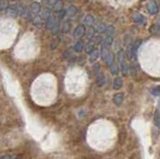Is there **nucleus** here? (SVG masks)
I'll use <instances>...</instances> for the list:
<instances>
[{
	"mask_svg": "<svg viewBox=\"0 0 160 159\" xmlns=\"http://www.w3.org/2000/svg\"><path fill=\"white\" fill-rule=\"evenodd\" d=\"M117 59H118V62H119V65H120V69H121V72L123 73V75H126L128 73V65H127V62H126V55L123 50H119L117 53Z\"/></svg>",
	"mask_w": 160,
	"mask_h": 159,
	"instance_id": "1",
	"label": "nucleus"
},
{
	"mask_svg": "<svg viewBox=\"0 0 160 159\" xmlns=\"http://www.w3.org/2000/svg\"><path fill=\"white\" fill-rule=\"evenodd\" d=\"M7 12L10 16H17V15H24L25 9L21 5H13L7 9Z\"/></svg>",
	"mask_w": 160,
	"mask_h": 159,
	"instance_id": "2",
	"label": "nucleus"
},
{
	"mask_svg": "<svg viewBox=\"0 0 160 159\" xmlns=\"http://www.w3.org/2000/svg\"><path fill=\"white\" fill-rule=\"evenodd\" d=\"M46 27L49 30H51L52 33H56L59 30V23L57 22V19L51 16L48 20L46 21Z\"/></svg>",
	"mask_w": 160,
	"mask_h": 159,
	"instance_id": "3",
	"label": "nucleus"
},
{
	"mask_svg": "<svg viewBox=\"0 0 160 159\" xmlns=\"http://www.w3.org/2000/svg\"><path fill=\"white\" fill-rule=\"evenodd\" d=\"M85 32H86V29H85L84 25H78L76 28L74 29L73 31V36L75 39H80L85 35Z\"/></svg>",
	"mask_w": 160,
	"mask_h": 159,
	"instance_id": "4",
	"label": "nucleus"
},
{
	"mask_svg": "<svg viewBox=\"0 0 160 159\" xmlns=\"http://www.w3.org/2000/svg\"><path fill=\"white\" fill-rule=\"evenodd\" d=\"M147 10H148L149 14H151V15H155V14L158 12V5L154 0H149L148 1Z\"/></svg>",
	"mask_w": 160,
	"mask_h": 159,
	"instance_id": "5",
	"label": "nucleus"
},
{
	"mask_svg": "<svg viewBox=\"0 0 160 159\" xmlns=\"http://www.w3.org/2000/svg\"><path fill=\"white\" fill-rule=\"evenodd\" d=\"M133 20L135 23L139 24V25H144V24L146 23V18L140 13H134L133 14Z\"/></svg>",
	"mask_w": 160,
	"mask_h": 159,
	"instance_id": "6",
	"label": "nucleus"
},
{
	"mask_svg": "<svg viewBox=\"0 0 160 159\" xmlns=\"http://www.w3.org/2000/svg\"><path fill=\"white\" fill-rule=\"evenodd\" d=\"M94 17L92 15H90V14H88V15H86L84 17V20L83 22L85 23V25H87L88 27H92L93 23H94Z\"/></svg>",
	"mask_w": 160,
	"mask_h": 159,
	"instance_id": "7",
	"label": "nucleus"
},
{
	"mask_svg": "<svg viewBox=\"0 0 160 159\" xmlns=\"http://www.w3.org/2000/svg\"><path fill=\"white\" fill-rule=\"evenodd\" d=\"M123 99H124V95L122 93H117L114 95V103L116 105H121L122 102H123Z\"/></svg>",
	"mask_w": 160,
	"mask_h": 159,
	"instance_id": "8",
	"label": "nucleus"
},
{
	"mask_svg": "<svg viewBox=\"0 0 160 159\" xmlns=\"http://www.w3.org/2000/svg\"><path fill=\"white\" fill-rule=\"evenodd\" d=\"M150 33L154 34V35H160V24H154L153 26L150 27Z\"/></svg>",
	"mask_w": 160,
	"mask_h": 159,
	"instance_id": "9",
	"label": "nucleus"
},
{
	"mask_svg": "<svg viewBox=\"0 0 160 159\" xmlns=\"http://www.w3.org/2000/svg\"><path fill=\"white\" fill-rule=\"evenodd\" d=\"M122 84H123V81H122V78L121 77H116L114 79V82H113V88L114 89H119L122 87Z\"/></svg>",
	"mask_w": 160,
	"mask_h": 159,
	"instance_id": "10",
	"label": "nucleus"
},
{
	"mask_svg": "<svg viewBox=\"0 0 160 159\" xmlns=\"http://www.w3.org/2000/svg\"><path fill=\"white\" fill-rule=\"evenodd\" d=\"M95 43L91 40V41H89L87 44H86V46H85V51H86V53H91L95 50Z\"/></svg>",
	"mask_w": 160,
	"mask_h": 159,
	"instance_id": "11",
	"label": "nucleus"
},
{
	"mask_svg": "<svg viewBox=\"0 0 160 159\" xmlns=\"http://www.w3.org/2000/svg\"><path fill=\"white\" fill-rule=\"evenodd\" d=\"M110 51L109 50V48L108 47H105V46H102V48H101V57H102V59L105 61L107 59V57L109 56V54H110Z\"/></svg>",
	"mask_w": 160,
	"mask_h": 159,
	"instance_id": "12",
	"label": "nucleus"
},
{
	"mask_svg": "<svg viewBox=\"0 0 160 159\" xmlns=\"http://www.w3.org/2000/svg\"><path fill=\"white\" fill-rule=\"evenodd\" d=\"M32 21H33L34 25L36 27H38V28H41L42 25H43V19H42L41 16H36Z\"/></svg>",
	"mask_w": 160,
	"mask_h": 159,
	"instance_id": "13",
	"label": "nucleus"
},
{
	"mask_svg": "<svg viewBox=\"0 0 160 159\" xmlns=\"http://www.w3.org/2000/svg\"><path fill=\"white\" fill-rule=\"evenodd\" d=\"M77 13V8L75 6H70L66 10V16L67 17H73Z\"/></svg>",
	"mask_w": 160,
	"mask_h": 159,
	"instance_id": "14",
	"label": "nucleus"
},
{
	"mask_svg": "<svg viewBox=\"0 0 160 159\" xmlns=\"http://www.w3.org/2000/svg\"><path fill=\"white\" fill-rule=\"evenodd\" d=\"M96 76H97V84H98L99 86H102L103 84L105 83V77L103 75V73L97 71Z\"/></svg>",
	"mask_w": 160,
	"mask_h": 159,
	"instance_id": "15",
	"label": "nucleus"
},
{
	"mask_svg": "<svg viewBox=\"0 0 160 159\" xmlns=\"http://www.w3.org/2000/svg\"><path fill=\"white\" fill-rule=\"evenodd\" d=\"M51 16H52L51 12H50V10H49V9H47V8L44 9V10L42 11V13H41V17H42L43 20H45V21H47Z\"/></svg>",
	"mask_w": 160,
	"mask_h": 159,
	"instance_id": "16",
	"label": "nucleus"
},
{
	"mask_svg": "<svg viewBox=\"0 0 160 159\" xmlns=\"http://www.w3.org/2000/svg\"><path fill=\"white\" fill-rule=\"evenodd\" d=\"M59 0H43L44 4L49 8H54Z\"/></svg>",
	"mask_w": 160,
	"mask_h": 159,
	"instance_id": "17",
	"label": "nucleus"
},
{
	"mask_svg": "<svg viewBox=\"0 0 160 159\" xmlns=\"http://www.w3.org/2000/svg\"><path fill=\"white\" fill-rule=\"evenodd\" d=\"M74 49H75V51L76 52H81L83 49H85L84 47V43L81 41V40H78L76 42V44H75V46H74Z\"/></svg>",
	"mask_w": 160,
	"mask_h": 159,
	"instance_id": "18",
	"label": "nucleus"
},
{
	"mask_svg": "<svg viewBox=\"0 0 160 159\" xmlns=\"http://www.w3.org/2000/svg\"><path fill=\"white\" fill-rule=\"evenodd\" d=\"M98 56H99V51L97 50V49H95L93 52L90 53V57H89L90 62H95L96 61V59L98 58Z\"/></svg>",
	"mask_w": 160,
	"mask_h": 159,
	"instance_id": "19",
	"label": "nucleus"
},
{
	"mask_svg": "<svg viewBox=\"0 0 160 159\" xmlns=\"http://www.w3.org/2000/svg\"><path fill=\"white\" fill-rule=\"evenodd\" d=\"M105 33H106L107 37H113V35L115 34V28H114V26H112V25L107 26Z\"/></svg>",
	"mask_w": 160,
	"mask_h": 159,
	"instance_id": "20",
	"label": "nucleus"
},
{
	"mask_svg": "<svg viewBox=\"0 0 160 159\" xmlns=\"http://www.w3.org/2000/svg\"><path fill=\"white\" fill-rule=\"evenodd\" d=\"M113 43V37H106L103 40L102 42V46H105V47H110L111 46V44Z\"/></svg>",
	"mask_w": 160,
	"mask_h": 159,
	"instance_id": "21",
	"label": "nucleus"
},
{
	"mask_svg": "<svg viewBox=\"0 0 160 159\" xmlns=\"http://www.w3.org/2000/svg\"><path fill=\"white\" fill-rule=\"evenodd\" d=\"M153 121L155 126H157L158 128H160V113L159 111H156L154 114V118H153Z\"/></svg>",
	"mask_w": 160,
	"mask_h": 159,
	"instance_id": "22",
	"label": "nucleus"
},
{
	"mask_svg": "<svg viewBox=\"0 0 160 159\" xmlns=\"http://www.w3.org/2000/svg\"><path fill=\"white\" fill-rule=\"evenodd\" d=\"M9 6V4H8V1L7 0H1V2H0V9L3 11V10H5V9H7L9 8L8 7Z\"/></svg>",
	"mask_w": 160,
	"mask_h": 159,
	"instance_id": "23",
	"label": "nucleus"
},
{
	"mask_svg": "<svg viewBox=\"0 0 160 159\" xmlns=\"http://www.w3.org/2000/svg\"><path fill=\"white\" fill-rule=\"evenodd\" d=\"M151 93L155 96H159L160 95V86L154 87L153 89H151Z\"/></svg>",
	"mask_w": 160,
	"mask_h": 159,
	"instance_id": "24",
	"label": "nucleus"
},
{
	"mask_svg": "<svg viewBox=\"0 0 160 159\" xmlns=\"http://www.w3.org/2000/svg\"><path fill=\"white\" fill-rule=\"evenodd\" d=\"M69 28H70V23H69V21H65L63 23V26H62V31L63 32H67L69 30Z\"/></svg>",
	"mask_w": 160,
	"mask_h": 159,
	"instance_id": "25",
	"label": "nucleus"
},
{
	"mask_svg": "<svg viewBox=\"0 0 160 159\" xmlns=\"http://www.w3.org/2000/svg\"><path fill=\"white\" fill-rule=\"evenodd\" d=\"M94 29L92 28V27H89V29H88V31H87V37L89 38V39H91V38H93V35H94Z\"/></svg>",
	"mask_w": 160,
	"mask_h": 159,
	"instance_id": "26",
	"label": "nucleus"
},
{
	"mask_svg": "<svg viewBox=\"0 0 160 159\" xmlns=\"http://www.w3.org/2000/svg\"><path fill=\"white\" fill-rule=\"evenodd\" d=\"M57 17H58V19H62L65 15H66V10H63V9H62V10H60V11H58L57 12Z\"/></svg>",
	"mask_w": 160,
	"mask_h": 159,
	"instance_id": "27",
	"label": "nucleus"
},
{
	"mask_svg": "<svg viewBox=\"0 0 160 159\" xmlns=\"http://www.w3.org/2000/svg\"><path fill=\"white\" fill-rule=\"evenodd\" d=\"M106 28H107V27H105L104 24H101V25H100V26L98 27L97 31H98V32H103V31H106Z\"/></svg>",
	"mask_w": 160,
	"mask_h": 159,
	"instance_id": "28",
	"label": "nucleus"
},
{
	"mask_svg": "<svg viewBox=\"0 0 160 159\" xmlns=\"http://www.w3.org/2000/svg\"><path fill=\"white\" fill-rule=\"evenodd\" d=\"M1 159H11V156L10 155H4L1 157Z\"/></svg>",
	"mask_w": 160,
	"mask_h": 159,
	"instance_id": "29",
	"label": "nucleus"
},
{
	"mask_svg": "<svg viewBox=\"0 0 160 159\" xmlns=\"http://www.w3.org/2000/svg\"><path fill=\"white\" fill-rule=\"evenodd\" d=\"M159 105H160V103H159Z\"/></svg>",
	"mask_w": 160,
	"mask_h": 159,
	"instance_id": "30",
	"label": "nucleus"
}]
</instances>
